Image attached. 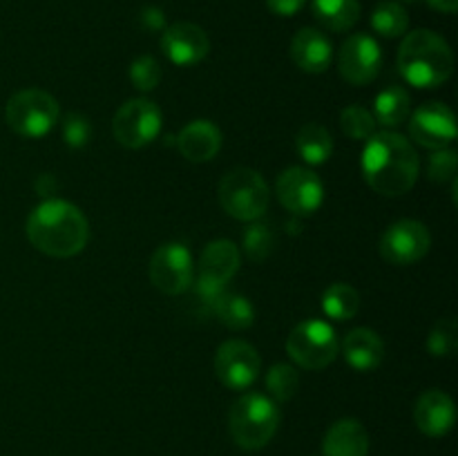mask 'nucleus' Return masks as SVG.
Wrapping results in <instances>:
<instances>
[{
	"label": "nucleus",
	"mask_w": 458,
	"mask_h": 456,
	"mask_svg": "<svg viewBox=\"0 0 458 456\" xmlns=\"http://www.w3.org/2000/svg\"><path fill=\"white\" fill-rule=\"evenodd\" d=\"M300 376L295 367L291 365H276L267 374V389L273 396V401L286 402L298 393Z\"/></svg>",
	"instance_id": "30"
},
{
	"label": "nucleus",
	"mask_w": 458,
	"mask_h": 456,
	"mask_svg": "<svg viewBox=\"0 0 458 456\" xmlns=\"http://www.w3.org/2000/svg\"><path fill=\"white\" fill-rule=\"evenodd\" d=\"M432 246L428 226L416 219H401L392 224L380 237V255L394 266H410L423 259Z\"/></svg>",
	"instance_id": "9"
},
{
	"label": "nucleus",
	"mask_w": 458,
	"mask_h": 456,
	"mask_svg": "<svg viewBox=\"0 0 458 456\" xmlns=\"http://www.w3.org/2000/svg\"><path fill=\"white\" fill-rule=\"evenodd\" d=\"M429 7L443 13H454L458 9V0H428Z\"/></svg>",
	"instance_id": "39"
},
{
	"label": "nucleus",
	"mask_w": 458,
	"mask_h": 456,
	"mask_svg": "<svg viewBox=\"0 0 458 456\" xmlns=\"http://www.w3.org/2000/svg\"><path fill=\"white\" fill-rule=\"evenodd\" d=\"M27 240L49 258H72L88 244L85 215L65 199H45L27 217Z\"/></svg>",
	"instance_id": "2"
},
{
	"label": "nucleus",
	"mask_w": 458,
	"mask_h": 456,
	"mask_svg": "<svg viewBox=\"0 0 458 456\" xmlns=\"http://www.w3.org/2000/svg\"><path fill=\"white\" fill-rule=\"evenodd\" d=\"M420 159L410 139L398 132H376L365 141L362 174L378 195L398 197L414 188L419 179Z\"/></svg>",
	"instance_id": "1"
},
{
	"label": "nucleus",
	"mask_w": 458,
	"mask_h": 456,
	"mask_svg": "<svg viewBox=\"0 0 458 456\" xmlns=\"http://www.w3.org/2000/svg\"><path fill=\"white\" fill-rule=\"evenodd\" d=\"M383 67L380 45L367 34H353L340 47L338 70L343 79L352 85H369Z\"/></svg>",
	"instance_id": "13"
},
{
	"label": "nucleus",
	"mask_w": 458,
	"mask_h": 456,
	"mask_svg": "<svg viewBox=\"0 0 458 456\" xmlns=\"http://www.w3.org/2000/svg\"><path fill=\"white\" fill-rule=\"evenodd\" d=\"M398 4H410V3H416V0H396Z\"/></svg>",
	"instance_id": "40"
},
{
	"label": "nucleus",
	"mask_w": 458,
	"mask_h": 456,
	"mask_svg": "<svg viewBox=\"0 0 458 456\" xmlns=\"http://www.w3.org/2000/svg\"><path fill=\"white\" fill-rule=\"evenodd\" d=\"M456 168H458V155L450 148H441V150H434V155L428 161V177L434 183H445L454 182L456 179Z\"/></svg>",
	"instance_id": "33"
},
{
	"label": "nucleus",
	"mask_w": 458,
	"mask_h": 456,
	"mask_svg": "<svg viewBox=\"0 0 458 456\" xmlns=\"http://www.w3.org/2000/svg\"><path fill=\"white\" fill-rule=\"evenodd\" d=\"M358 308H360V295H358L353 286L343 284V282L331 284L325 291V295H322V311L338 322H344L356 316Z\"/></svg>",
	"instance_id": "27"
},
{
	"label": "nucleus",
	"mask_w": 458,
	"mask_h": 456,
	"mask_svg": "<svg viewBox=\"0 0 458 456\" xmlns=\"http://www.w3.org/2000/svg\"><path fill=\"white\" fill-rule=\"evenodd\" d=\"M286 353L302 369H325L338 356V338L334 326L325 320L300 322L286 338Z\"/></svg>",
	"instance_id": "7"
},
{
	"label": "nucleus",
	"mask_w": 458,
	"mask_h": 456,
	"mask_svg": "<svg viewBox=\"0 0 458 456\" xmlns=\"http://www.w3.org/2000/svg\"><path fill=\"white\" fill-rule=\"evenodd\" d=\"M56 179H54V174H40L38 179H36V192L43 197L52 195V192H56Z\"/></svg>",
	"instance_id": "38"
},
{
	"label": "nucleus",
	"mask_w": 458,
	"mask_h": 456,
	"mask_svg": "<svg viewBox=\"0 0 458 456\" xmlns=\"http://www.w3.org/2000/svg\"><path fill=\"white\" fill-rule=\"evenodd\" d=\"M295 150L309 165H322L334 152V139L320 123H307L295 134Z\"/></svg>",
	"instance_id": "23"
},
{
	"label": "nucleus",
	"mask_w": 458,
	"mask_h": 456,
	"mask_svg": "<svg viewBox=\"0 0 458 456\" xmlns=\"http://www.w3.org/2000/svg\"><path fill=\"white\" fill-rule=\"evenodd\" d=\"M240 268V249L231 240H215L204 249L199 259V277L226 286Z\"/></svg>",
	"instance_id": "21"
},
{
	"label": "nucleus",
	"mask_w": 458,
	"mask_h": 456,
	"mask_svg": "<svg viewBox=\"0 0 458 456\" xmlns=\"http://www.w3.org/2000/svg\"><path fill=\"white\" fill-rule=\"evenodd\" d=\"M291 58L307 74H322L331 65L334 47L322 31L304 27L291 40Z\"/></svg>",
	"instance_id": "17"
},
{
	"label": "nucleus",
	"mask_w": 458,
	"mask_h": 456,
	"mask_svg": "<svg viewBox=\"0 0 458 456\" xmlns=\"http://www.w3.org/2000/svg\"><path fill=\"white\" fill-rule=\"evenodd\" d=\"M130 80L139 92H152L161 80V67L152 56H139L130 65Z\"/></svg>",
	"instance_id": "32"
},
{
	"label": "nucleus",
	"mask_w": 458,
	"mask_h": 456,
	"mask_svg": "<svg viewBox=\"0 0 458 456\" xmlns=\"http://www.w3.org/2000/svg\"><path fill=\"white\" fill-rule=\"evenodd\" d=\"M139 22L146 31H164L165 13L159 7H143L141 13H139Z\"/></svg>",
	"instance_id": "36"
},
{
	"label": "nucleus",
	"mask_w": 458,
	"mask_h": 456,
	"mask_svg": "<svg viewBox=\"0 0 458 456\" xmlns=\"http://www.w3.org/2000/svg\"><path fill=\"white\" fill-rule=\"evenodd\" d=\"M213 313L219 317L222 325H226L228 329L233 331L249 329L255 322V308L253 304L249 302V298H244V295L224 293L222 298L217 300V304H215Z\"/></svg>",
	"instance_id": "25"
},
{
	"label": "nucleus",
	"mask_w": 458,
	"mask_h": 456,
	"mask_svg": "<svg viewBox=\"0 0 458 456\" xmlns=\"http://www.w3.org/2000/svg\"><path fill=\"white\" fill-rule=\"evenodd\" d=\"M242 244H244V253L250 262H264L273 253L276 235L268 224H250L242 235Z\"/></svg>",
	"instance_id": "29"
},
{
	"label": "nucleus",
	"mask_w": 458,
	"mask_h": 456,
	"mask_svg": "<svg viewBox=\"0 0 458 456\" xmlns=\"http://www.w3.org/2000/svg\"><path fill=\"white\" fill-rule=\"evenodd\" d=\"M276 192L280 204L298 217L313 215L325 199V186H322L320 177L311 170L298 168V165L286 168L277 177Z\"/></svg>",
	"instance_id": "12"
},
{
	"label": "nucleus",
	"mask_w": 458,
	"mask_h": 456,
	"mask_svg": "<svg viewBox=\"0 0 458 456\" xmlns=\"http://www.w3.org/2000/svg\"><path fill=\"white\" fill-rule=\"evenodd\" d=\"M161 49L179 67H191L204 61L210 52L208 34L195 22H174L161 36Z\"/></svg>",
	"instance_id": "15"
},
{
	"label": "nucleus",
	"mask_w": 458,
	"mask_h": 456,
	"mask_svg": "<svg viewBox=\"0 0 458 456\" xmlns=\"http://www.w3.org/2000/svg\"><path fill=\"white\" fill-rule=\"evenodd\" d=\"M92 139V125H89L88 116L70 112L63 119V141L70 148H83L88 146Z\"/></svg>",
	"instance_id": "34"
},
{
	"label": "nucleus",
	"mask_w": 458,
	"mask_h": 456,
	"mask_svg": "<svg viewBox=\"0 0 458 456\" xmlns=\"http://www.w3.org/2000/svg\"><path fill=\"white\" fill-rule=\"evenodd\" d=\"M150 282L165 295H182L192 286V255L179 241L159 246L150 259Z\"/></svg>",
	"instance_id": "11"
},
{
	"label": "nucleus",
	"mask_w": 458,
	"mask_h": 456,
	"mask_svg": "<svg viewBox=\"0 0 458 456\" xmlns=\"http://www.w3.org/2000/svg\"><path fill=\"white\" fill-rule=\"evenodd\" d=\"M311 12L327 30L347 31L360 18V3L358 0H313Z\"/></svg>",
	"instance_id": "22"
},
{
	"label": "nucleus",
	"mask_w": 458,
	"mask_h": 456,
	"mask_svg": "<svg viewBox=\"0 0 458 456\" xmlns=\"http://www.w3.org/2000/svg\"><path fill=\"white\" fill-rule=\"evenodd\" d=\"M410 137L428 150L450 148L456 139L454 112L437 101L423 103L410 119Z\"/></svg>",
	"instance_id": "14"
},
{
	"label": "nucleus",
	"mask_w": 458,
	"mask_h": 456,
	"mask_svg": "<svg viewBox=\"0 0 458 456\" xmlns=\"http://www.w3.org/2000/svg\"><path fill=\"white\" fill-rule=\"evenodd\" d=\"M267 4L276 16H293L307 4V0H267Z\"/></svg>",
	"instance_id": "37"
},
{
	"label": "nucleus",
	"mask_w": 458,
	"mask_h": 456,
	"mask_svg": "<svg viewBox=\"0 0 458 456\" xmlns=\"http://www.w3.org/2000/svg\"><path fill=\"white\" fill-rule=\"evenodd\" d=\"M61 116L58 101L45 89H21L4 107V121L9 128L25 139H40L56 125Z\"/></svg>",
	"instance_id": "5"
},
{
	"label": "nucleus",
	"mask_w": 458,
	"mask_h": 456,
	"mask_svg": "<svg viewBox=\"0 0 458 456\" xmlns=\"http://www.w3.org/2000/svg\"><path fill=\"white\" fill-rule=\"evenodd\" d=\"M371 27L376 34L385 36V38H398L410 27V16L396 0H383L371 12Z\"/></svg>",
	"instance_id": "26"
},
{
	"label": "nucleus",
	"mask_w": 458,
	"mask_h": 456,
	"mask_svg": "<svg viewBox=\"0 0 458 456\" xmlns=\"http://www.w3.org/2000/svg\"><path fill=\"white\" fill-rule=\"evenodd\" d=\"M177 148L183 159L192 161V164H204V161L217 156L219 148H222V132L213 121L197 119L179 132Z\"/></svg>",
	"instance_id": "18"
},
{
	"label": "nucleus",
	"mask_w": 458,
	"mask_h": 456,
	"mask_svg": "<svg viewBox=\"0 0 458 456\" xmlns=\"http://www.w3.org/2000/svg\"><path fill=\"white\" fill-rule=\"evenodd\" d=\"M343 356L347 365L356 371H374L378 369L385 358V344L376 331L367 326L349 331L343 342Z\"/></svg>",
	"instance_id": "19"
},
{
	"label": "nucleus",
	"mask_w": 458,
	"mask_h": 456,
	"mask_svg": "<svg viewBox=\"0 0 458 456\" xmlns=\"http://www.w3.org/2000/svg\"><path fill=\"white\" fill-rule=\"evenodd\" d=\"M414 420L419 429L428 436L438 438L445 436L456 420V407L454 401L447 396L441 389H429L423 396L416 401L414 407Z\"/></svg>",
	"instance_id": "16"
},
{
	"label": "nucleus",
	"mask_w": 458,
	"mask_h": 456,
	"mask_svg": "<svg viewBox=\"0 0 458 456\" xmlns=\"http://www.w3.org/2000/svg\"><path fill=\"white\" fill-rule=\"evenodd\" d=\"M325 456H367L369 434L356 418H343L331 425L322 441Z\"/></svg>",
	"instance_id": "20"
},
{
	"label": "nucleus",
	"mask_w": 458,
	"mask_h": 456,
	"mask_svg": "<svg viewBox=\"0 0 458 456\" xmlns=\"http://www.w3.org/2000/svg\"><path fill=\"white\" fill-rule=\"evenodd\" d=\"M195 293H197V300H199L206 308L213 311L217 300L224 295V284H217V282L213 280H206V277H197Z\"/></svg>",
	"instance_id": "35"
},
{
	"label": "nucleus",
	"mask_w": 458,
	"mask_h": 456,
	"mask_svg": "<svg viewBox=\"0 0 458 456\" xmlns=\"http://www.w3.org/2000/svg\"><path fill=\"white\" fill-rule=\"evenodd\" d=\"M398 72L414 88H438L454 72V54L443 36L429 30L410 31L398 49Z\"/></svg>",
	"instance_id": "3"
},
{
	"label": "nucleus",
	"mask_w": 458,
	"mask_h": 456,
	"mask_svg": "<svg viewBox=\"0 0 458 456\" xmlns=\"http://www.w3.org/2000/svg\"><path fill=\"white\" fill-rule=\"evenodd\" d=\"M114 139L125 148H143L161 132V110L148 98H130L112 121Z\"/></svg>",
	"instance_id": "8"
},
{
	"label": "nucleus",
	"mask_w": 458,
	"mask_h": 456,
	"mask_svg": "<svg viewBox=\"0 0 458 456\" xmlns=\"http://www.w3.org/2000/svg\"><path fill=\"white\" fill-rule=\"evenodd\" d=\"M262 371V358L253 344L244 340H228L217 349L215 356V374L224 387L233 392H244L258 380Z\"/></svg>",
	"instance_id": "10"
},
{
	"label": "nucleus",
	"mask_w": 458,
	"mask_h": 456,
	"mask_svg": "<svg viewBox=\"0 0 458 456\" xmlns=\"http://www.w3.org/2000/svg\"><path fill=\"white\" fill-rule=\"evenodd\" d=\"M340 128L347 134L349 139H356V141H367L376 134V121L367 107L360 106H349L344 107L343 114H340Z\"/></svg>",
	"instance_id": "28"
},
{
	"label": "nucleus",
	"mask_w": 458,
	"mask_h": 456,
	"mask_svg": "<svg viewBox=\"0 0 458 456\" xmlns=\"http://www.w3.org/2000/svg\"><path fill=\"white\" fill-rule=\"evenodd\" d=\"M428 349L434 358H450L458 349V326L454 317H443L437 322L428 338Z\"/></svg>",
	"instance_id": "31"
},
{
	"label": "nucleus",
	"mask_w": 458,
	"mask_h": 456,
	"mask_svg": "<svg viewBox=\"0 0 458 456\" xmlns=\"http://www.w3.org/2000/svg\"><path fill=\"white\" fill-rule=\"evenodd\" d=\"M280 427V410L264 393H244L228 414V429L237 447L246 452L262 450Z\"/></svg>",
	"instance_id": "4"
},
{
	"label": "nucleus",
	"mask_w": 458,
	"mask_h": 456,
	"mask_svg": "<svg viewBox=\"0 0 458 456\" xmlns=\"http://www.w3.org/2000/svg\"><path fill=\"white\" fill-rule=\"evenodd\" d=\"M410 116V94L398 85L383 89L374 101V121L383 128H398Z\"/></svg>",
	"instance_id": "24"
},
{
	"label": "nucleus",
	"mask_w": 458,
	"mask_h": 456,
	"mask_svg": "<svg viewBox=\"0 0 458 456\" xmlns=\"http://www.w3.org/2000/svg\"><path fill=\"white\" fill-rule=\"evenodd\" d=\"M268 186L259 173L250 168H235L219 183V204L240 222H255L268 208Z\"/></svg>",
	"instance_id": "6"
}]
</instances>
